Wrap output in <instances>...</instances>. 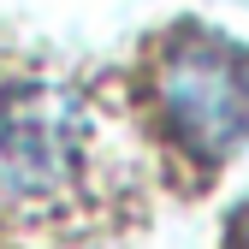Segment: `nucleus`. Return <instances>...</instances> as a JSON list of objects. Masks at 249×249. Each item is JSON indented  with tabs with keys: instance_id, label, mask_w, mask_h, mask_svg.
Listing matches in <instances>:
<instances>
[{
	"instance_id": "f03ea898",
	"label": "nucleus",
	"mask_w": 249,
	"mask_h": 249,
	"mask_svg": "<svg viewBox=\"0 0 249 249\" xmlns=\"http://www.w3.org/2000/svg\"><path fill=\"white\" fill-rule=\"evenodd\" d=\"M160 113L172 137L202 160H231L249 142V66L220 42H190L160 77Z\"/></svg>"
},
{
	"instance_id": "f257e3e1",
	"label": "nucleus",
	"mask_w": 249,
	"mask_h": 249,
	"mask_svg": "<svg viewBox=\"0 0 249 249\" xmlns=\"http://www.w3.org/2000/svg\"><path fill=\"white\" fill-rule=\"evenodd\" d=\"M89 160V113L59 83H18L0 95V208L48 213Z\"/></svg>"
},
{
	"instance_id": "7ed1b4c3",
	"label": "nucleus",
	"mask_w": 249,
	"mask_h": 249,
	"mask_svg": "<svg viewBox=\"0 0 249 249\" xmlns=\"http://www.w3.org/2000/svg\"><path fill=\"white\" fill-rule=\"evenodd\" d=\"M243 231H249V220H243Z\"/></svg>"
}]
</instances>
